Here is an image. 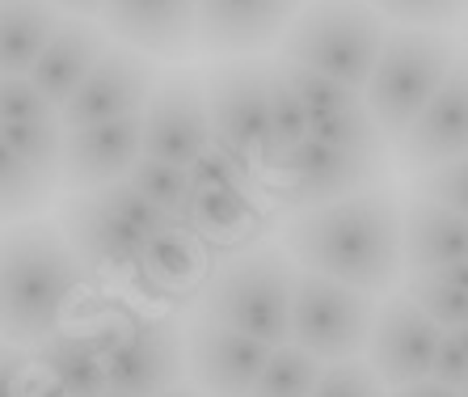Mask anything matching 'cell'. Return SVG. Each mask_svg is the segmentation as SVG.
<instances>
[{
    "label": "cell",
    "mask_w": 468,
    "mask_h": 397,
    "mask_svg": "<svg viewBox=\"0 0 468 397\" xmlns=\"http://www.w3.org/2000/svg\"><path fill=\"white\" fill-rule=\"evenodd\" d=\"M283 254L363 296H384L401 279V203L388 187L295 211L283 229Z\"/></svg>",
    "instance_id": "1"
},
{
    "label": "cell",
    "mask_w": 468,
    "mask_h": 397,
    "mask_svg": "<svg viewBox=\"0 0 468 397\" xmlns=\"http://www.w3.org/2000/svg\"><path fill=\"white\" fill-rule=\"evenodd\" d=\"M80 292V266L47 220L0 229V342L38 347L64 326V313Z\"/></svg>",
    "instance_id": "2"
},
{
    "label": "cell",
    "mask_w": 468,
    "mask_h": 397,
    "mask_svg": "<svg viewBox=\"0 0 468 397\" xmlns=\"http://www.w3.org/2000/svg\"><path fill=\"white\" fill-rule=\"evenodd\" d=\"M295 263L283 245H250L224 258L198 287V317L229 326L261 347L287 342V313H292Z\"/></svg>",
    "instance_id": "3"
},
{
    "label": "cell",
    "mask_w": 468,
    "mask_h": 397,
    "mask_svg": "<svg viewBox=\"0 0 468 397\" xmlns=\"http://www.w3.org/2000/svg\"><path fill=\"white\" fill-rule=\"evenodd\" d=\"M456 64V43L443 30H401V26L384 30L380 56L359 93L380 140H401V132L414 123V114L431 102V93L443 85V77Z\"/></svg>",
    "instance_id": "4"
},
{
    "label": "cell",
    "mask_w": 468,
    "mask_h": 397,
    "mask_svg": "<svg viewBox=\"0 0 468 397\" xmlns=\"http://www.w3.org/2000/svg\"><path fill=\"white\" fill-rule=\"evenodd\" d=\"M388 26L363 0H304L279 38V64L313 68L363 93Z\"/></svg>",
    "instance_id": "5"
},
{
    "label": "cell",
    "mask_w": 468,
    "mask_h": 397,
    "mask_svg": "<svg viewBox=\"0 0 468 397\" xmlns=\"http://www.w3.org/2000/svg\"><path fill=\"white\" fill-rule=\"evenodd\" d=\"M85 334L101 351L106 389L114 393L156 397L182 385V330L169 313H110Z\"/></svg>",
    "instance_id": "6"
},
{
    "label": "cell",
    "mask_w": 468,
    "mask_h": 397,
    "mask_svg": "<svg viewBox=\"0 0 468 397\" xmlns=\"http://www.w3.org/2000/svg\"><path fill=\"white\" fill-rule=\"evenodd\" d=\"M376 317V300L321 279L313 271H295L292 313H287V342L308 351L316 364H342L359 359L367 347V330Z\"/></svg>",
    "instance_id": "7"
},
{
    "label": "cell",
    "mask_w": 468,
    "mask_h": 397,
    "mask_svg": "<svg viewBox=\"0 0 468 397\" xmlns=\"http://www.w3.org/2000/svg\"><path fill=\"white\" fill-rule=\"evenodd\" d=\"M384 161H388L384 153H342V148L304 140L266 166L274 174L271 195L279 208L292 211L325 208V203L363 195L371 187H384V174H388Z\"/></svg>",
    "instance_id": "8"
},
{
    "label": "cell",
    "mask_w": 468,
    "mask_h": 397,
    "mask_svg": "<svg viewBox=\"0 0 468 397\" xmlns=\"http://www.w3.org/2000/svg\"><path fill=\"white\" fill-rule=\"evenodd\" d=\"M266 59H224L203 77L211 144L250 169L266 166Z\"/></svg>",
    "instance_id": "9"
},
{
    "label": "cell",
    "mask_w": 468,
    "mask_h": 397,
    "mask_svg": "<svg viewBox=\"0 0 468 397\" xmlns=\"http://www.w3.org/2000/svg\"><path fill=\"white\" fill-rule=\"evenodd\" d=\"M211 144L207 132V98L198 72H169L156 80L153 98L140 114V156L165 166H190Z\"/></svg>",
    "instance_id": "10"
},
{
    "label": "cell",
    "mask_w": 468,
    "mask_h": 397,
    "mask_svg": "<svg viewBox=\"0 0 468 397\" xmlns=\"http://www.w3.org/2000/svg\"><path fill=\"white\" fill-rule=\"evenodd\" d=\"M153 89H156V68L148 59L127 51V47H106L98 64L85 72V80L55 111V123L68 132V127H89V123L144 114Z\"/></svg>",
    "instance_id": "11"
},
{
    "label": "cell",
    "mask_w": 468,
    "mask_h": 397,
    "mask_svg": "<svg viewBox=\"0 0 468 397\" xmlns=\"http://www.w3.org/2000/svg\"><path fill=\"white\" fill-rule=\"evenodd\" d=\"M304 0H195V47L216 59H253L279 47Z\"/></svg>",
    "instance_id": "12"
},
{
    "label": "cell",
    "mask_w": 468,
    "mask_h": 397,
    "mask_svg": "<svg viewBox=\"0 0 468 397\" xmlns=\"http://www.w3.org/2000/svg\"><path fill=\"white\" fill-rule=\"evenodd\" d=\"M266 355H271V347H261L229 326H216L198 313L186 326L182 359L203 397H250Z\"/></svg>",
    "instance_id": "13"
},
{
    "label": "cell",
    "mask_w": 468,
    "mask_h": 397,
    "mask_svg": "<svg viewBox=\"0 0 468 397\" xmlns=\"http://www.w3.org/2000/svg\"><path fill=\"white\" fill-rule=\"evenodd\" d=\"M439 334L443 330H439L435 321H426L405 300V292H397L371 317L367 347H363L367 351V368L380 376L384 389H401V385H414V381H426Z\"/></svg>",
    "instance_id": "14"
},
{
    "label": "cell",
    "mask_w": 468,
    "mask_h": 397,
    "mask_svg": "<svg viewBox=\"0 0 468 397\" xmlns=\"http://www.w3.org/2000/svg\"><path fill=\"white\" fill-rule=\"evenodd\" d=\"M140 161V114L89 127H68L59 140V166L55 187L64 190H98L106 182L127 177V169Z\"/></svg>",
    "instance_id": "15"
},
{
    "label": "cell",
    "mask_w": 468,
    "mask_h": 397,
    "mask_svg": "<svg viewBox=\"0 0 468 397\" xmlns=\"http://www.w3.org/2000/svg\"><path fill=\"white\" fill-rule=\"evenodd\" d=\"M59 237L68 241L80 271H98L114 279H135L144 258V237L119 224L89 190H77L59 203Z\"/></svg>",
    "instance_id": "16"
},
{
    "label": "cell",
    "mask_w": 468,
    "mask_h": 397,
    "mask_svg": "<svg viewBox=\"0 0 468 397\" xmlns=\"http://www.w3.org/2000/svg\"><path fill=\"white\" fill-rule=\"evenodd\" d=\"M98 26L144 59H182L195 47V0H106Z\"/></svg>",
    "instance_id": "17"
},
{
    "label": "cell",
    "mask_w": 468,
    "mask_h": 397,
    "mask_svg": "<svg viewBox=\"0 0 468 397\" xmlns=\"http://www.w3.org/2000/svg\"><path fill=\"white\" fill-rule=\"evenodd\" d=\"M468 85L464 68H452L443 77V85L431 93L422 111L414 114V123L397 140V156L410 174H422L431 166L443 161H464V140H468Z\"/></svg>",
    "instance_id": "18"
},
{
    "label": "cell",
    "mask_w": 468,
    "mask_h": 397,
    "mask_svg": "<svg viewBox=\"0 0 468 397\" xmlns=\"http://www.w3.org/2000/svg\"><path fill=\"white\" fill-rule=\"evenodd\" d=\"M271 220L261 208L258 187L245 190H190L177 211V229H186L207 254H240L250 250V237H258Z\"/></svg>",
    "instance_id": "19"
},
{
    "label": "cell",
    "mask_w": 468,
    "mask_h": 397,
    "mask_svg": "<svg viewBox=\"0 0 468 397\" xmlns=\"http://www.w3.org/2000/svg\"><path fill=\"white\" fill-rule=\"evenodd\" d=\"M110 47L106 30L98 22H89V17H64L59 30L47 38V47L38 51L34 68L26 72L38 93L51 102V111H59L68 102V93L85 80V72L101 59V51Z\"/></svg>",
    "instance_id": "20"
},
{
    "label": "cell",
    "mask_w": 468,
    "mask_h": 397,
    "mask_svg": "<svg viewBox=\"0 0 468 397\" xmlns=\"http://www.w3.org/2000/svg\"><path fill=\"white\" fill-rule=\"evenodd\" d=\"M468 258L464 216L435 203L410 198L401 208V266L410 271H452Z\"/></svg>",
    "instance_id": "21"
},
{
    "label": "cell",
    "mask_w": 468,
    "mask_h": 397,
    "mask_svg": "<svg viewBox=\"0 0 468 397\" xmlns=\"http://www.w3.org/2000/svg\"><path fill=\"white\" fill-rule=\"evenodd\" d=\"M203 275H207V250L186 229L174 224V229L156 232L153 241H144V258L135 279H144L156 296L177 300L182 292H198Z\"/></svg>",
    "instance_id": "22"
},
{
    "label": "cell",
    "mask_w": 468,
    "mask_h": 397,
    "mask_svg": "<svg viewBox=\"0 0 468 397\" xmlns=\"http://www.w3.org/2000/svg\"><path fill=\"white\" fill-rule=\"evenodd\" d=\"M30 364L51 376L55 385H64L72 397L106 393V364H101V351L89 342L85 330H64L59 326L38 347H30Z\"/></svg>",
    "instance_id": "23"
},
{
    "label": "cell",
    "mask_w": 468,
    "mask_h": 397,
    "mask_svg": "<svg viewBox=\"0 0 468 397\" xmlns=\"http://www.w3.org/2000/svg\"><path fill=\"white\" fill-rule=\"evenodd\" d=\"M59 22L51 0H0V77H26Z\"/></svg>",
    "instance_id": "24"
},
{
    "label": "cell",
    "mask_w": 468,
    "mask_h": 397,
    "mask_svg": "<svg viewBox=\"0 0 468 397\" xmlns=\"http://www.w3.org/2000/svg\"><path fill=\"white\" fill-rule=\"evenodd\" d=\"M405 300L426 321H435L439 330H464V317H468L464 266H452V271H410Z\"/></svg>",
    "instance_id": "25"
},
{
    "label": "cell",
    "mask_w": 468,
    "mask_h": 397,
    "mask_svg": "<svg viewBox=\"0 0 468 397\" xmlns=\"http://www.w3.org/2000/svg\"><path fill=\"white\" fill-rule=\"evenodd\" d=\"M51 190H55L51 174L26 166L22 156L9 153L5 140H0V229L5 224L34 220L51 203Z\"/></svg>",
    "instance_id": "26"
},
{
    "label": "cell",
    "mask_w": 468,
    "mask_h": 397,
    "mask_svg": "<svg viewBox=\"0 0 468 397\" xmlns=\"http://www.w3.org/2000/svg\"><path fill=\"white\" fill-rule=\"evenodd\" d=\"M304 140H308V111L287 89V80L279 77V68L271 64V85H266V166L279 161L283 153H292L295 144Z\"/></svg>",
    "instance_id": "27"
},
{
    "label": "cell",
    "mask_w": 468,
    "mask_h": 397,
    "mask_svg": "<svg viewBox=\"0 0 468 397\" xmlns=\"http://www.w3.org/2000/svg\"><path fill=\"white\" fill-rule=\"evenodd\" d=\"M316 376H321V364L313 355L300 351L295 342H283V347H271L250 397H308Z\"/></svg>",
    "instance_id": "28"
},
{
    "label": "cell",
    "mask_w": 468,
    "mask_h": 397,
    "mask_svg": "<svg viewBox=\"0 0 468 397\" xmlns=\"http://www.w3.org/2000/svg\"><path fill=\"white\" fill-rule=\"evenodd\" d=\"M274 68H279V77L287 80V89L300 98V106L308 111V119H325V114H338V111L359 106V93L346 89L342 80H329V77H321V72H313V68H300V64H279V59H274Z\"/></svg>",
    "instance_id": "29"
},
{
    "label": "cell",
    "mask_w": 468,
    "mask_h": 397,
    "mask_svg": "<svg viewBox=\"0 0 468 397\" xmlns=\"http://www.w3.org/2000/svg\"><path fill=\"white\" fill-rule=\"evenodd\" d=\"M308 140L325 144V148H342V153H384V140L363 111V102L350 111L325 114V119H308Z\"/></svg>",
    "instance_id": "30"
},
{
    "label": "cell",
    "mask_w": 468,
    "mask_h": 397,
    "mask_svg": "<svg viewBox=\"0 0 468 397\" xmlns=\"http://www.w3.org/2000/svg\"><path fill=\"white\" fill-rule=\"evenodd\" d=\"M89 195L98 198L101 208H106L119 224H127L131 232H140L144 241H153L156 232H165V229H174V220H169L165 211H156L153 203L140 195V190L131 187L127 177H119V182H106V187L89 190Z\"/></svg>",
    "instance_id": "31"
},
{
    "label": "cell",
    "mask_w": 468,
    "mask_h": 397,
    "mask_svg": "<svg viewBox=\"0 0 468 397\" xmlns=\"http://www.w3.org/2000/svg\"><path fill=\"white\" fill-rule=\"evenodd\" d=\"M0 140L9 153H17L26 166L43 169L55 177L59 166V140H64V127L55 119H38V123H0Z\"/></svg>",
    "instance_id": "32"
},
{
    "label": "cell",
    "mask_w": 468,
    "mask_h": 397,
    "mask_svg": "<svg viewBox=\"0 0 468 397\" xmlns=\"http://www.w3.org/2000/svg\"><path fill=\"white\" fill-rule=\"evenodd\" d=\"M127 182L140 190L156 211H165V216L177 224V211H182L186 195H190L182 166H165V161H148V156H140V161L127 169Z\"/></svg>",
    "instance_id": "33"
},
{
    "label": "cell",
    "mask_w": 468,
    "mask_h": 397,
    "mask_svg": "<svg viewBox=\"0 0 468 397\" xmlns=\"http://www.w3.org/2000/svg\"><path fill=\"white\" fill-rule=\"evenodd\" d=\"M380 22H397L401 30H439L460 22L464 0H363Z\"/></svg>",
    "instance_id": "34"
},
{
    "label": "cell",
    "mask_w": 468,
    "mask_h": 397,
    "mask_svg": "<svg viewBox=\"0 0 468 397\" xmlns=\"http://www.w3.org/2000/svg\"><path fill=\"white\" fill-rule=\"evenodd\" d=\"M186 187L190 190H245V187H258V169H250L245 161H237V156L219 153L216 144H207L186 166Z\"/></svg>",
    "instance_id": "35"
},
{
    "label": "cell",
    "mask_w": 468,
    "mask_h": 397,
    "mask_svg": "<svg viewBox=\"0 0 468 397\" xmlns=\"http://www.w3.org/2000/svg\"><path fill=\"white\" fill-rule=\"evenodd\" d=\"M308 397H388L380 385V376L371 372L363 359H342V364H325Z\"/></svg>",
    "instance_id": "36"
},
{
    "label": "cell",
    "mask_w": 468,
    "mask_h": 397,
    "mask_svg": "<svg viewBox=\"0 0 468 397\" xmlns=\"http://www.w3.org/2000/svg\"><path fill=\"white\" fill-rule=\"evenodd\" d=\"M468 190H464V161H443V166H431L422 174H414V198L422 203H435L443 211H456L464 216V203H468Z\"/></svg>",
    "instance_id": "37"
},
{
    "label": "cell",
    "mask_w": 468,
    "mask_h": 397,
    "mask_svg": "<svg viewBox=\"0 0 468 397\" xmlns=\"http://www.w3.org/2000/svg\"><path fill=\"white\" fill-rule=\"evenodd\" d=\"M55 119L51 102L26 77H0V123H38Z\"/></svg>",
    "instance_id": "38"
},
{
    "label": "cell",
    "mask_w": 468,
    "mask_h": 397,
    "mask_svg": "<svg viewBox=\"0 0 468 397\" xmlns=\"http://www.w3.org/2000/svg\"><path fill=\"white\" fill-rule=\"evenodd\" d=\"M464 376H468V342L464 330H443L435 342V355H431V372L426 381H435L443 389H456L464 393Z\"/></svg>",
    "instance_id": "39"
},
{
    "label": "cell",
    "mask_w": 468,
    "mask_h": 397,
    "mask_svg": "<svg viewBox=\"0 0 468 397\" xmlns=\"http://www.w3.org/2000/svg\"><path fill=\"white\" fill-rule=\"evenodd\" d=\"M26 372H30V351L0 342V397H22Z\"/></svg>",
    "instance_id": "40"
},
{
    "label": "cell",
    "mask_w": 468,
    "mask_h": 397,
    "mask_svg": "<svg viewBox=\"0 0 468 397\" xmlns=\"http://www.w3.org/2000/svg\"><path fill=\"white\" fill-rule=\"evenodd\" d=\"M22 397H72L64 385H55L47 372H38V368L30 364V372H26V381H22Z\"/></svg>",
    "instance_id": "41"
},
{
    "label": "cell",
    "mask_w": 468,
    "mask_h": 397,
    "mask_svg": "<svg viewBox=\"0 0 468 397\" xmlns=\"http://www.w3.org/2000/svg\"><path fill=\"white\" fill-rule=\"evenodd\" d=\"M388 397H464L456 389H443L435 381H414V385H401V389H388Z\"/></svg>",
    "instance_id": "42"
},
{
    "label": "cell",
    "mask_w": 468,
    "mask_h": 397,
    "mask_svg": "<svg viewBox=\"0 0 468 397\" xmlns=\"http://www.w3.org/2000/svg\"><path fill=\"white\" fill-rule=\"evenodd\" d=\"M51 5H55L59 13H72V17H89V22H93L106 0H51Z\"/></svg>",
    "instance_id": "43"
},
{
    "label": "cell",
    "mask_w": 468,
    "mask_h": 397,
    "mask_svg": "<svg viewBox=\"0 0 468 397\" xmlns=\"http://www.w3.org/2000/svg\"><path fill=\"white\" fill-rule=\"evenodd\" d=\"M156 397H203L195 385H174V389H165V393H156Z\"/></svg>",
    "instance_id": "44"
},
{
    "label": "cell",
    "mask_w": 468,
    "mask_h": 397,
    "mask_svg": "<svg viewBox=\"0 0 468 397\" xmlns=\"http://www.w3.org/2000/svg\"><path fill=\"white\" fill-rule=\"evenodd\" d=\"M101 397H131V393H114V389H106V393H101Z\"/></svg>",
    "instance_id": "45"
}]
</instances>
